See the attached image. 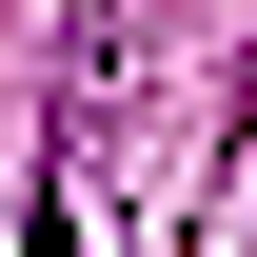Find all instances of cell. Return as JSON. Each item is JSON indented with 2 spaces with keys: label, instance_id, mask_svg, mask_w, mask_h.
Wrapping results in <instances>:
<instances>
[{
  "label": "cell",
  "instance_id": "1",
  "mask_svg": "<svg viewBox=\"0 0 257 257\" xmlns=\"http://www.w3.org/2000/svg\"><path fill=\"white\" fill-rule=\"evenodd\" d=\"M237 99H257V60H237Z\"/></svg>",
  "mask_w": 257,
  "mask_h": 257
}]
</instances>
